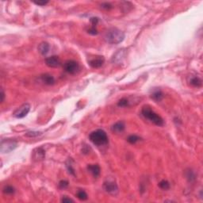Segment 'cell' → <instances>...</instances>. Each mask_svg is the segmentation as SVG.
<instances>
[{
  "label": "cell",
  "mask_w": 203,
  "mask_h": 203,
  "mask_svg": "<svg viewBox=\"0 0 203 203\" xmlns=\"http://www.w3.org/2000/svg\"><path fill=\"white\" fill-rule=\"evenodd\" d=\"M89 139L95 145L99 147L106 145L109 142L107 134L103 129H97L91 132L89 135Z\"/></svg>",
  "instance_id": "3"
},
{
  "label": "cell",
  "mask_w": 203,
  "mask_h": 203,
  "mask_svg": "<svg viewBox=\"0 0 203 203\" xmlns=\"http://www.w3.org/2000/svg\"><path fill=\"white\" fill-rule=\"evenodd\" d=\"M87 32L88 34H91V35H96V34H98V31L97 30H96V27H93V26H92L90 30H88Z\"/></svg>",
  "instance_id": "28"
},
{
  "label": "cell",
  "mask_w": 203,
  "mask_h": 203,
  "mask_svg": "<svg viewBox=\"0 0 203 203\" xmlns=\"http://www.w3.org/2000/svg\"><path fill=\"white\" fill-rule=\"evenodd\" d=\"M129 106V102L126 98H122L117 102V106L119 107H127Z\"/></svg>",
  "instance_id": "22"
},
{
  "label": "cell",
  "mask_w": 203,
  "mask_h": 203,
  "mask_svg": "<svg viewBox=\"0 0 203 203\" xmlns=\"http://www.w3.org/2000/svg\"><path fill=\"white\" fill-rule=\"evenodd\" d=\"M30 110V105L28 103H25L22 106H21L19 108L15 110L13 116L16 118H23L29 114Z\"/></svg>",
  "instance_id": "7"
},
{
  "label": "cell",
  "mask_w": 203,
  "mask_h": 203,
  "mask_svg": "<svg viewBox=\"0 0 203 203\" xmlns=\"http://www.w3.org/2000/svg\"><path fill=\"white\" fill-rule=\"evenodd\" d=\"M141 114L145 119L148 120L149 121H151L152 123L157 125V126H163L164 125V119L154 110H152L150 106H143L141 110Z\"/></svg>",
  "instance_id": "2"
},
{
  "label": "cell",
  "mask_w": 203,
  "mask_h": 203,
  "mask_svg": "<svg viewBox=\"0 0 203 203\" xmlns=\"http://www.w3.org/2000/svg\"><path fill=\"white\" fill-rule=\"evenodd\" d=\"M105 41L110 45H117L125 39V34L117 28H110L105 34Z\"/></svg>",
  "instance_id": "1"
},
{
  "label": "cell",
  "mask_w": 203,
  "mask_h": 203,
  "mask_svg": "<svg viewBox=\"0 0 203 203\" xmlns=\"http://www.w3.org/2000/svg\"><path fill=\"white\" fill-rule=\"evenodd\" d=\"M18 144L15 140H3L1 142L0 145V151L2 153H9L10 152L14 151L17 148Z\"/></svg>",
  "instance_id": "4"
},
{
  "label": "cell",
  "mask_w": 203,
  "mask_h": 203,
  "mask_svg": "<svg viewBox=\"0 0 203 203\" xmlns=\"http://www.w3.org/2000/svg\"><path fill=\"white\" fill-rule=\"evenodd\" d=\"M68 185L69 183L67 180H61L60 181V183H59L58 186H59V187H60V189H66L67 186H68Z\"/></svg>",
  "instance_id": "26"
},
{
  "label": "cell",
  "mask_w": 203,
  "mask_h": 203,
  "mask_svg": "<svg viewBox=\"0 0 203 203\" xmlns=\"http://www.w3.org/2000/svg\"><path fill=\"white\" fill-rule=\"evenodd\" d=\"M185 175H186V179H187L190 183H193V182H194V181L196 180V175L192 170H186V172H185Z\"/></svg>",
  "instance_id": "18"
},
{
  "label": "cell",
  "mask_w": 203,
  "mask_h": 203,
  "mask_svg": "<svg viewBox=\"0 0 203 203\" xmlns=\"http://www.w3.org/2000/svg\"><path fill=\"white\" fill-rule=\"evenodd\" d=\"M63 70L68 74L75 75L79 71V64L75 60H67L63 63Z\"/></svg>",
  "instance_id": "5"
},
{
  "label": "cell",
  "mask_w": 203,
  "mask_h": 203,
  "mask_svg": "<svg viewBox=\"0 0 203 203\" xmlns=\"http://www.w3.org/2000/svg\"><path fill=\"white\" fill-rule=\"evenodd\" d=\"M125 123H124L123 121H120L116 122V123L111 127V130L112 132H116V133H120V132H122L125 130Z\"/></svg>",
  "instance_id": "14"
},
{
  "label": "cell",
  "mask_w": 203,
  "mask_h": 203,
  "mask_svg": "<svg viewBox=\"0 0 203 203\" xmlns=\"http://www.w3.org/2000/svg\"><path fill=\"white\" fill-rule=\"evenodd\" d=\"M33 160L35 161L42 160L45 157V152L42 148H37L33 152Z\"/></svg>",
  "instance_id": "10"
},
{
  "label": "cell",
  "mask_w": 203,
  "mask_h": 203,
  "mask_svg": "<svg viewBox=\"0 0 203 203\" xmlns=\"http://www.w3.org/2000/svg\"><path fill=\"white\" fill-rule=\"evenodd\" d=\"M151 98L156 102H160L164 98V94L160 90H156L151 95Z\"/></svg>",
  "instance_id": "17"
},
{
  "label": "cell",
  "mask_w": 203,
  "mask_h": 203,
  "mask_svg": "<svg viewBox=\"0 0 203 203\" xmlns=\"http://www.w3.org/2000/svg\"><path fill=\"white\" fill-rule=\"evenodd\" d=\"M103 188L105 191L111 195H117L118 193V186L114 181L108 180L103 183Z\"/></svg>",
  "instance_id": "6"
},
{
  "label": "cell",
  "mask_w": 203,
  "mask_h": 203,
  "mask_svg": "<svg viewBox=\"0 0 203 203\" xmlns=\"http://www.w3.org/2000/svg\"><path fill=\"white\" fill-rule=\"evenodd\" d=\"M91 22L93 27H96L98 22H99V18H91Z\"/></svg>",
  "instance_id": "29"
},
{
  "label": "cell",
  "mask_w": 203,
  "mask_h": 203,
  "mask_svg": "<svg viewBox=\"0 0 203 203\" xmlns=\"http://www.w3.org/2000/svg\"><path fill=\"white\" fill-rule=\"evenodd\" d=\"M100 6H101V8H102V9L107 10H111L112 8H113L112 4L110 3V2H103V3L101 4Z\"/></svg>",
  "instance_id": "25"
},
{
  "label": "cell",
  "mask_w": 203,
  "mask_h": 203,
  "mask_svg": "<svg viewBox=\"0 0 203 203\" xmlns=\"http://www.w3.org/2000/svg\"><path fill=\"white\" fill-rule=\"evenodd\" d=\"M34 3L36 4V5H38V6H45V5H46V4H48L49 3V2H48V1H43V2H39V1H38V2H34Z\"/></svg>",
  "instance_id": "31"
},
{
  "label": "cell",
  "mask_w": 203,
  "mask_h": 203,
  "mask_svg": "<svg viewBox=\"0 0 203 203\" xmlns=\"http://www.w3.org/2000/svg\"><path fill=\"white\" fill-rule=\"evenodd\" d=\"M105 62V59L103 56H96L91 60H89V65L93 68H99L103 65Z\"/></svg>",
  "instance_id": "9"
},
{
  "label": "cell",
  "mask_w": 203,
  "mask_h": 203,
  "mask_svg": "<svg viewBox=\"0 0 203 203\" xmlns=\"http://www.w3.org/2000/svg\"><path fill=\"white\" fill-rule=\"evenodd\" d=\"M125 57V51L124 49H120L117 51L112 58V62L115 63H120L123 61Z\"/></svg>",
  "instance_id": "11"
},
{
  "label": "cell",
  "mask_w": 203,
  "mask_h": 203,
  "mask_svg": "<svg viewBox=\"0 0 203 203\" xmlns=\"http://www.w3.org/2000/svg\"><path fill=\"white\" fill-rule=\"evenodd\" d=\"M140 140V136H138L137 135H130L127 138V141L129 142L131 144H135L136 142H138Z\"/></svg>",
  "instance_id": "20"
},
{
  "label": "cell",
  "mask_w": 203,
  "mask_h": 203,
  "mask_svg": "<svg viewBox=\"0 0 203 203\" xmlns=\"http://www.w3.org/2000/svg\"><path fill=\"white\" fill-rule=\"evenodd\" d=\"M61 201L63 203H66V202H74V201H73L71 198H69V197H67V196H64V197H62L61 199Z\"/></svg>",
  "instance_id": "30"
},
{
  "label": "cell",
  "mask_w": 203,
  "mask_h": 203,
  "mask_svg": "<svg viewBox=\"0 0 203 203\" xmlns=\"http://www.w3.org/2000/svg\"><path fill=\"white\" fill-rule=\"evenodd\" d=\"M188 83L194 87H201L202 85V80L197 75H190L188 79Z\"/></svg>",
  "instance_id": "12"
},
{
  "label": "cell",
  "mask_w": 203,
  "mask_h": 203,
  "mask_svg": "<svg viewBox=\"0 0 203 203\" xmlns=\"http://www.w3.org/2000/svg\"><path fill=\"white\" fill-rule=\"evenodd\" d=\"M41 81L46 85H53L55 83V79L52 75L44 74L41 76Z\"/></svg>",
  "instance_id": "15"
},
{
  "label": "cell",
  "mask_w": 203,
  "mask_h": 203,
  "mask_svg": "<svg viewBox=\"0 0 203 203\" xmlns=\"http://www.w3.org/2000/svg\"><path fill=\"white\" fill-rule=\"evenodd\" d=\"M159 186H160V189H162L164 190H167L170 188V183L167 180H162L160 181L159 183Z\"/></svg>",
  "instance_id": "23"
},
{
  "label": "cell",
  "mask_w": 203,
  "mask_h": 203,
  "mask_svg": "<svg viewBox=\"0 0 203 203\" xmlns=\"http://www.w3.org/2000/svg\"><path fill=\"white\" fill-rule=\"evenodd\" d=\"M49 49H50V45L47 42H41L38 45V51H39V52L42 56H45L49 52Z\"/></svg>",
  "instance_id": "16"
},
{
  "label": "cell",
  "mask_w": 203,
  "mask_h": 203,
  "mask_svg": "<svg viewBox=\"0 0 203 203\" xmlns=\"http://www.w3.org/2000/svg\"><path fill=\"white\" fill-rule=\"evenodd\" d=\"M45 63L49 67H59L61 65V61L57 56H52L45 59Z\"/></svg>",
  "instance_id": "8"
},
{
  "label": "cell",
  "mask_w": 203,
  "mask_h": 203,
  "mask_svg": "<svg viewBox=\"0 0 203 203\" xmlns=\"http://www.w3.org/2000/svg\"><path fill=\"white\" fill-rule=\"evenodd\" d=\"M4 99H5V93L2 88H1V103H3Z\"/></svg>",
  "instance_id": "32"
},
{
  "label": "cell",
  "mask_w": 203,
  "mask_h": 203,
  "mask_svg": "<svg viewBox=\"0 0 203 203\" xmlns=\"http://www.w3.org/2000/svg\"><path fill=\"white\" fill-rule=\"evenodd\" d=\"M76 197H78L79 199L81 200V201H85V200L87 199V194L86 192L83 190H78V192L76 193Z\"/></svg>",
  "instance_id": "21"
},
{
  "label": "cell",
  "mask_w": 203,
  "mask_h": 203,
  "mask_svg": "<svg viewBox=\"0 0 203 203\" xmlns=\"http://www.w3.org/2000/svg\"><path fill=\"white\" fill-rule=\"evenodd\" d=\"M41 132H36V131H32V132H28L27 133H26V136L30 138L37 137V136H41Z\"/></svg>",
  "instance_id": "24"
},
{
  "label": "cell",
  "mask_w": 203,
  "mask_h": 203,
  "mask_svg": "<svg viewBox=\"0 0 203 203\" xmlns=\"http://www.w3.org/2000/svg\"><path fill=\"white\" fill-rule=\"evenodd\" d=\"M67 171H68L69 174H71V175H75V169L73 168L72 167V164H71V163H67Z\"/></svg>",
  "instance_id": "27"
},
{
  "label": "cell",
  "mask_w": 203,
  "mask_h": 203,
  "mask_svg": "<svg viewBox=\"0 0 203 203\" xmlns=\"http://www.w3.org/2000/svg\"><path fill=\"white\" fill-rule=\"evenodd\" d=\"M87 170L90 173H91L95 178L99 177L100 175L101 169L98 164H89L87 166Z\"/></svg>",
  "instance_id": "13"
},
{
  "label": "cell",
  "mask_w": 203,
  "mask_h": 203,
  "mask_svg": "<svg viewBox=\"0 0 203 203\" xmlns=\"http://www.w3.org/2000/svg\"><path fill=\"white\" fill-rule=\"evenodd\" d=\"M2 192H3L5 194H7V195H11V194H14L15 189L12 186L7 185V186H4V188L2 189Z\"/></svg>",
  "instance_id": "19"
}]
</instances>
